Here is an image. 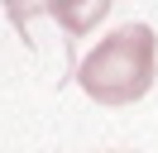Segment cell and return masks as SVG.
<instances>
[{
  "label": "cell",
  "mask_w": 158,
  "mask_h": 153,
  "mask_svg": "<svg viewBox=\"0 0 158 153\" xmlns=\"http://www.w3.org/2000/svg\"><path fill=\"white\" fill-rule=\"evenodd\" d=\"M153 53L158 38L148 24H120L81 57L77 81L96 105H129L153 86Z\"/></svg>",
  "instance_id": "6da1fadb"
},
{
  "label": "cell",
  "mask_w": 158,
  "mask_h": 153,
  "mask_svg": "<svg viewBox=\"0 0 158 153\" xmlns=\"http://www.w3.org/2000/svg\"><path fill=\"white\" fill-rule=\"evenodd\" d=\"M110 5H115V0H5V14H10V24L19 29V38H29L34 14L58 19L72 38H81V34H91V29L106 19Z\"/></svg>",
  "instance_id": "7a4b0ae2"
}]
</instances>
